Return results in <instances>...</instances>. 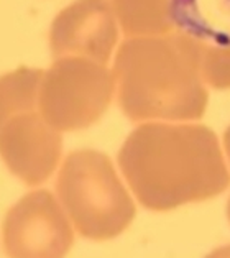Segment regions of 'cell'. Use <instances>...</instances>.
Returning <instances> with one entry per match:
<instances>
[{
    "label": "cell",
    "instance_id": "277c9868",
    "mask_svg": "<svg viewBox=\"0 0 230 258\" xmlns=\"http://www.w3.org/2000/svg\"><path fill=\"white\" fill-rule=\"evenodd\" d=\"M56 192L81 235L91 240L119 237L135 219L136 207L107 155L78 150L66 156Z\"/></svg>",
    "mask_w": 230,
    "mask_h": 258
},
{
    "label": "cell",
    "instance_id": "7a4b0ae2",
    "mask_svg": "<svg viewBox=\"0 0 230 258\" xmlns=\"http://www.w3.org/2000/svg\"><path fill=\"white\" fill-rule=\"evenodd\" d=\"M199 54L183 36L136 38L115 59L119 104L133 122L197 120L207 94L199 81Z\"/></svg>",
    "mask_w": 230,
    "mask_h": 258
},
{
    "label": "cell",
    "instance_id": "52a82bcc",
    "mask_svg": "<svg viewBox=\"0 0 230 258\" xmlns=\"http://www.w3.org/2000/svg\"><path fill=\"white\" fill-rule=\"evenodd\" d=\"M117 41V27L107 0H76L56 15L49 31L54 59L74 56L104 64Z\"/></svg>",
    "mask_w": 230,
    "mask_h": 258
},
{
    "label": "cell",
    "instance_id": "ba28073f",
    "mask_svg": "<svg viewBox=\"0 0 230 258\" xmlns=\"http://www.w3.org/2000/svg\"><path fill=\"white\" fill-rule=\"evenodd\" d=\"M117 17L128 35H157L171 28V0H114Z\"/></svg>",
    "mask_w": 230,
    "mask_h": 258
},
{
    "label": "cell",
    "instance_id": "8fae6325",
    "mask_svg": "<svg viewBox=\"0 0 230 258\" xmlns=\"http://www.w3.org/2000/svg\"><path fill=\"white\" fill-rule=\"evenodd\" d=\"M227 217L230 220V199H228V203H227Z\"/></svg>",
    "mask_w": 230,
    "mask_h": 258
},
{
    "label": "cell",
    "instance_id": "9c48e42d",
    "mask_svg": "<svg viewBox=\"0 0 230 258\" xmlns=\"http://www.w3.org/2000/svg\"><path fill=\"white\" fill-rule=\"evenodd\" d=\"M206 258H230V243L223 245V247H219L212 250Z\"/></svg>",
    "mask_w": 230,
    "mask_h": 258
},
{
    "label": "cell",
    "instance_id": "6da1fadb",
    "mask_svg": "<svg viewBox=\"0 0 230 258\" xmlns=\"http://www.w3.org/2000/svg\"><path fill=\"white\" fill-rule=\"evenodd\" d=\"M117 161L138 203L157 212L212 199L230 184L220 143L204 125H140L123 142Z\"/></svg>",
    "mask_w": 230,
    "mask_h": 258
},
{
    "label": "cell",
    "instance_id": "8992f818",
    "mask_svg": "<svg viewBox=\"0 0 230 258\" xmlns=\"http://www.w3.org/2000/svg\"><path fill=\"white\" fill-rule=\"evenodd\" d=\"M72 243L69 220L46 189L25 194L5 216L4 248L9 258H64Z\"/></svg>",
    "mask_w": 230,
    "mask_h": 258
},
{
    "label": "cell",
    "instance_id": "3957f363",
    "mask_svg": "<svg viewBox=\"0 0 230 258\" xmlns=\"http://www.w3.org/2000/svg\"><path fill=\"white\" fill-rule=\"evenodd\" d=\"M41 69L20 68L0 76V158L27 186L51 178L63 138L38 110Z\"/></svg>",
    "mask_w": 230,
    "mask_h": 258
},
{
    "label": "cell",
    "instance_id": "30bf717a",
    "mask_svg": "<svg viewBox=\"0 0 230 258\" xmlns=\"http://www.w3.org/2000/svg\"><path fill=\"white\" fill-rule=\"evenodd\" d=\"M223 147H225L227 158H228V161H230V127L227 128L225 135H223Z\"/></svg>",
    "mask_w": 230,
    "mask_h": 258
},
{
    "label": "cell",
    "instance_id": "5b68a950",
    "mask_svg": "<svg viewBox=\"0 0 230 258\" xmlns=\"http://www.w3.org/2000/svg\"><path fill=\"white\" fill-rule=\"evenodd\" d=\"M114 92V78L101 62L58 58L43 73L38 110L56 132L83 130L102 117Z\"/></svg>",
    "mask_w": 230,
    "mask_h": 258
}]
</instances>
